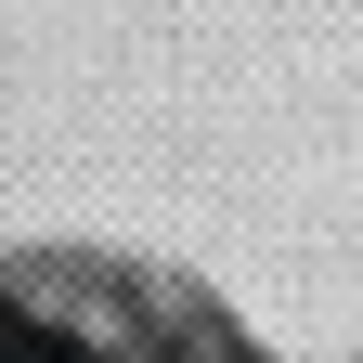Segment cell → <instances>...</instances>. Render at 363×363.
<instances>
[{
  "instance_id": "6da1fadb",
  "label": "cell",
  "mask_w": 363,
  "mask_h": 363,
  "mask_svg": "<svg viewBox=\"0 0 363 363\" xmlns=\"http://www.w3.org/2000/svg\"><path fill=\"white\" fill-rule=\"evenodd\" d=\"M0 363H78L65 337H39V325H13V311H0Z\"/></svg>"
}]
</instances>
